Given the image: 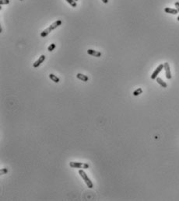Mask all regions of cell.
<instances>
[{
  "instance_id": "cell-8",
  "label": "cell",
  "mask_w": 179,
  "mask_h": 201,
  "mask_svg": "<svg viewBox=\"0 0 179 201\" xmlns=\"http://www.w3.org/2000/svg\"><path fill=\"white\" fill-rule=\"evenodd\" d=\"M62 20H57V21H55V22L54 23H52V25H51L49 27H50V29L52 30H55V29H56L58 27V26H61V24H62Z\"/></svg>"
},
{
  "instance_id": "cell-3",
  "label": "cell",
  "mask_w": 179,
  "mask_h": 201,
  "mask_svg": "<svg viewBox=\"0 0 179 201\" xmlns=\"http://www.w3.org/2000/svg\"><path fill=\"white\" fill-rule=\"evenodd\" d=\"M164 70H165V74H166L167 79H170L172 78V75H171V72H170V65H169V64H168V62H164Z\"/></svg>"
},
{
  "instance_id": "cell-7",
  "label": "cell",
  "mask_w": 179,
  "mask_h": 201,
  "mask_svg": "<svg viewBox=\"0 0 179 201\" xmlns=\"http://www.w3.org/2000/svg\"><path fill=\"white\" fill-rule=\"evenodd\" d=\"M76 78L79 80H81V81L83 82H87L88 80H89V78H88V76L85 75L83 74H81V73H78L76 75Z\"/></svg>"
},
{
  "instance_id": "cell-17",
  "label": "cell",
  "mask_w": 179,
  "mask_h": 201,
  "mask_svg": "<svg viewBox=\"0 0 179 201\" xmlns=\"http://www.w3.org/2000/svg\"><path fill=\"white\" fill-rule=\"evenodd\" d=\"M8 172V169L7 168H2L1 171H0V175H5Z\"/></svg>"
},
{
  "instance_id": "cell-1",
  "label": "cell",
  "mask_w": 179,
  "mask_h": 201,
  "mask_svg": "<svg viewBox=\"0 0 179 201\" xmlns=\"http://www.w3.org/2000/svg\"><path fill=\"white\" fill-rule=\"evenodd\" d=\"M79 176H81V178L83 179V181L85 182V183H86V185L87 186L88 188L92 189L93 187V184L91 182V180L90 179V178L88 177V176L87 175V173L85 172L83 170L80 169V170H79Z\"/></svg>"
},
{
  "instance_id": "cell-5",
  "label": "cell",
  "mask_w": 179,
  "mask_h": 201,
  "mask_svg": "<svg viewBox=\"0 0 179 201\" xmlns=\"http://www.w3.org/2000/svg\"><path fill=\"white\" fill-rule=\"evenodd\" d=\"M87 54H88L93 56V57H96V58H99V57H100V56L102 55V54H101L100 51H97V50H93V49H88Z\"/></svg>"
},
{
  "instance_id": "cell-2",
  "label": "cell",
  "mask_w": 179,
  "mask_h": 201,
  "mask_svg": "<svg viewBox=\"0 0 179 201\" xmlns=\"http://www.w3.org/2000/svg\"><path fill=\"white\" fill-rule=\"evenodd\" d=\"M69 166L72 168H82V169H87L89 168L90 165L87 163H83V162H69Z\"/></svg>"
},
{
  "instance_id": "cell-14",
  "label": "cell",
  "mask_w": 179,
  "mask_h": 201,
  "mask_svg": "<svg viewBox=\"0 0 179 201\" xmlns=\"http://www.w3.org/2000/svg\"><path fill=\"white\" fill-rule=\"evenodd\" d=\"M66 2H68L69 5H71L73 7H76L77 6V4H76V2L74 1V0H65Z\"/></svg>"
},
{
  "instance_id": "cell-13",
  "label": "cell",
  "mask_w": 179,
  "mask_h": 201,
  "mask_svg": "<svg viewBox=\"0 0 179 201\" xmlns=\"http://www.w3.org/2000/svg\"><path fill=\"white\" fill-rule=\"evenodd\" d=\"M142 93H143V89H141V88H138L137 89H135L134 92H133V95L135 96H137L139 95L142 94Z\"/></svg>"
},
{
  "instance_id": "cell-4",
  "label": "cell",
  "mask_w": 179,
  "mask_h": 201,
  "mask_svg": "<svg viewBox=\"0 0 179 201\" xmlns=\"http://www.w3.org/2000/svg\"><path fill=\"white\" fill-rule=\"evenodd\" d=\"M163 68H164V65H163V64H161V65H159V66L156 68V70H155V71H153V73L152 74L151 79H156L157 78V75H158L160 72L162 71Z\"/></svg>"
},
{
  "instance_id": "cell-19",
  "label": "cell",
  "mask_w": 179,
  "mask_h": 201,
  "mask_svg": "<svg viewBox=\"0 0 179 201\" xmlns=\"http://www.w3.org/2000/svg\"><path fill=\"white\" fill-rule=\"evenodd\" d=\"M101 1H102L104 3H105V4H107L108 2V0H101Z\"/></svg>"
},
{
  "instance_id": "cell-16",
  "label": "cell",
  "mask_w": 179,
  "mask_h": 201,
  "mask_svg": "<svg viewBox=\"0 0 179 201\" xmlns=\"http://www.w3.org/2000/svg\"><path fill=\"white\" fill-rule=\"evenodd\" d=\"M10 2L9 0H0V4L1 5H7Z\"/></svg>"
},
{
  "instance_id": "cell-11",
  "label": "cell",
  "mask_w": 179,
  "mask_h": 201,
  "mask_svg": "<svg viewBox=\"0 0 179 201\" xmlns=\"http://www.w3.org/2000/svg\"><path fill=\"white\" fill-rule=\"evenodd\" d=\"M52 30H51V29H50V27L47 28L46 30H43V31H42L41 33V37H46V36H48V34H50V33H51V32H52Z\"/></svg>"
},
{
  "instance_id": "cell-10",
  "label": "cell",
  "mask_w": 179,
  "mask_h": 201,
  "mask_svg": "<svg viewBox=\"0 0 179 201\" xmlns=\"http://www.w3.org/2000/svg\"><path fill=\"white\" fill-rule=\"evenodd\" d=\"M156 80H157V83H158V84L161 85V86H162L163 88H167V84L165 82L163 81L161 78H157Z\"/></svg>"
},
{
  "instance_id": "cell-21",
  "label": "cell",
  "mask_w": 179,
  "mask_h": 201,
  "mask_svg": "<svg viewBox=\"0 0 179 201\" xmlns=\"http://www.w3.org/2000/svg\"><path fill=\"white\" fill-rule=\"evenodd\" d=\"M74 1H76V2H77V1H78V0H74Z\"/></svg>"
},
{
  "instance_id": "cell-18",
  "label": "cell",
  "mask_w": 179,
  "mask_h": 201,
  "mask_svg": "<svg viewBox=\"0 0 179 201\" xmlns=\"http://www.w3.org/2000/svg\"><path fill=\"white\" fill-rule=\"evenodd\" d=\"M175 7H176V9H177L178 11L179 12V2H176L175 3Z\"/></svg>"
},
{
  "instance_id": "cell-12",
  "label": "cell",
  "mask_w": 179,
  "mask_h": 201,
  "mask_svg": "<svg viewBox=\"0 0 179 201\" xmlns=\"http://www.w3.org/2000/svg\"><path fill=\"white\" fill-rule=\"evenodd\" d=\"M49 78L51 79V80H52V81L54 82H55V83H58L60 82V79H58V78L56 75H55L54 74H50L49 75Z\"/></svg>"
},
{
  "instance_id": "cell-22",
  "label": "cell",
  "mask_w": 179,
  "mask_h": 201,
  "mask_svg": "<svg viewBox=\"0 0 179 201\" xmlns=\"http://www.w3.org/2000/svg\"><path fill=\"white\" fill-rule=\"evenodd\" d=\"M20 1H23V0H20Z\"/></svg>"
},
{
  "instance_id": "cell-20",
  "label": "cell",
  "mask_w": 179,
  "mask_h": 201,
  "mask_svg": "<svg viewBox=\"0 0 179 201\" xmlns=\"http://www.w3.org/2000/svg\"><path fill=\"white\" fill-rule=\"evenodd\" d=\"M177 20H178L179 21V16H178V19H177Z\"/></svg>"
},
{
  "instance_id": "cell-15",
  "label": "cell",
  "mask_w": 179,
  "mask_h": 201,
  "mask_svg": "<svg viewBox=\"0 0 179 201\" xmlns=\"http://www.w3.org/2000/svg\"><path fill=\"white\" fill-rule=\"evenodd\" d=\"M55 44H51L50 45H49V47H48V51H50V52H52V51H53V50H54V49L55 48Z\"/></svg>"
},
{
  "instance_id": "cell-6",
  "label": "cell",
  "mask_w": 179,
  "mask_h": 201,
  "mask_svg": "<svg viewBox=\"0 0 179 201\" xmlns=\"http://www.w3.org/2000/svg\"><path fill=\"white\" fill-rule=\"evenodd\" d=\"M44 60H45V55H41V57H40L38 59H37L35 62L33 64V67H34V68H37V67H38L39 65H41V63L44 62Z\"/></svg>"
},
{
  "instance_id": "cell-9",
  "label": "cell",
  "mask_w": 179,
  "mask_h": 201,
  "mask_svg": "<svg viewBox=\"0 0 179 201\" xmlns=\"http://www.w3.org/2000/svg\"><path fill=\"white\" fill-rule=\"evenodd\" d=\"M164 12L167 13H170V14H173V15H176L178 13V10L177 9H171V8H169V7H167L164 9Z\"/></svg>"
}]
</instances>
